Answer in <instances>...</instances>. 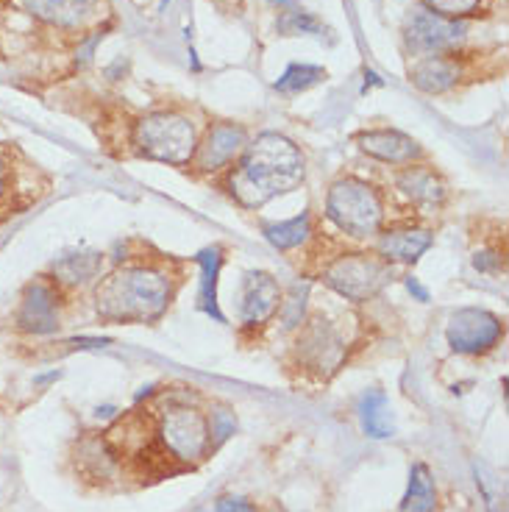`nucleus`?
Segmentation results:
<instances>
[{"label": "nucleus", "instance_id": "f257e3e1", "mask_svg": "<svg viewBox=\"0 0 509 512\" xmlns=\"http://www.w3.org/2000/svg\"><path fill=\"white\" fill-rule=\"evenodd\" d=\"M304 154L281 134H259L245 145L240 165L229 179L231 195L245 209H256L273 201L281 192L295 190L304 181Z\"/></svg>", "mask_w": 509, "mask_h": 512}, {"label": "nucleus", "instance_id": "f03ea898", "mask_svg": "<svg viewBox=\"0 0 509 512\" xmlns=\"http://www.w3.org/2000/svg\"><path fill=\"white\" fill-rule=\"evenodd\" d=\"M170 276L153 265L115 270L95 293L98 315L117 323H145L159 318L170 304Z\"/></svg>", "mask_w": 509, "mask_h": 512}, {"label": "nucleus", "instance_id": "7ed1b4c3", "mask_svg": "<svg viewBox=\"0 0 509 512\" xmlns=\"http://www.w3.org/2000/svg\"><path fill=\"white\" fill-rule=\"evenodd\" d=\"M326 215L340 231L357 240L376 237L384 223L382 195L368 181L340 179L326 195Z\"/></svg>", "mask_w": 509, "mask_h": 512}, {"label": "nucleus", "instance_id": "20e7f679", "mask_svg": "<svg viewBox=\"0 0 509 512\" xmlns=\"http://www.w3.org/2000/svg\"><path fill=\"white\" fill-rule=\"evenodd\" d=\"M134 145L142 156L165 165H190L198 151V137L190 117L179 112H156L142 117L134 128Z\"/></svg>", "mask_w": 509, "mask_h": 512}, {"label": "nucleus", "instance_id": "39448f33", "mask_svg": "<svg viewBox=\"0 0 509 512\" xmlns=\"http://www.w3.org/2000/svg\"><path fill=\"white\" fill-rule=\"evenodd\" d=\"M393 268L382 256L373 254H343L323 270V279L334 293L351 301H368L390 282Z\"/></svg>", "mask_w": 509, "mask_h": 512}, {"label": "nucleus", "instance_id": "423d86ee", "mask_svg": "<svg viewBox=\"0 0 509 512\" xmlns=\"http://www.w3.org/2000/svg\"><path fill=\"white\" fill-rule=\"evenodd\" d=\"M159 435L165 440L167 451L173 454V460L181 462L204 460L206 451L212 446L209 418L190 404H170L162 412Z\"/></svg>", "mask_w": 509, "mask_h": 512}, {"label": "nucleus", "instance_id": "0eeeda50", "mask_svg": "<svg viewBox=\"0 0 509 512\" xmlns=\"http://www.w3.org/2000/svg\"><path fill=\"white\" fill-rule=\"evenodd\" d=\"M448 346L457 354H484L504 337V323L487 309H459L448 320Z\"/></svg>", "mask_w": 509, "mask_h": 512}, {"label": "nucleus", "instance_id": "6e6552de", "mask_svg": "<svg viewBox=\"0 0 509 512\" xmlns=\"http://www.w3.org/2000/svg\"><path fill=\"white\" fill-rule=\"evenodd\" d=\"M465 31H468L465 23L448 20L443 14H434L426 6L412 9V14L407 17V45L415 53L446 51L465 37Z\"/></svg>", "mask_w": 509, "mask_h": 512}, {"label": "nucleus", "instance_id": "1a4fd4ad", "mask_svg": "<svg viewBox=\"0 0 509 512\" xmlns=\"http://www.w3.org/2000/svg\"><path fill=\"white\" fill-rule=\"evenodd\" d=\"M56 304L59 301H56V290H53L51 284H28L20 312H17V326L28 334H53L59 329Z\"/></svg>", "mask_w": 509, "mask_h": 512}, {"label": "nucleus", "instance_id": "9d476101", "mask_svg": "<svg viewBox=\"0 0 509 512\" xmlns=\"http://www.w3.org/2000/svg\"><path fill=\"white\" fill-rule=\"evenodd\" d=\"M245 145H248V134H245V128L240 126H215L209 131V137L204 140V145H198V151H195V167L201 170V173H215L220 167H226L231 159H237V156L245 151Z\"/></svg>", "mask_w": 509, "mask_h": 512}, {"label": "nucleus", "instance_id": "9b49d317", "mask_svg": "<svg viewBox=\"0 0 509 512\" xmlns=\"http://www.w3.org/2000/svg\"><path fill=\"white\" fill-rule=\"evenodd\" d=\"M281 307V290L270 273H248L240 298V315L245 323H265Z\"/></svg>", "mask_w": 509, "mask_h": 512}, {"label": "nucleus", "instance_id": "f8f14e48", "mask_svg": "<svg viewBox=\"0 0 509 512\" xmlns=\"http://www.w3.org/2000/svg\"><path fill=\"white\" fill-rule=\"evenodd\" d=\"M357 142L365 154L379 159V162H387V165H409L420 156L418 142L407 134H401V131H390V128L365 131V134H359Z\"/></svg>", "mask_w": 509, "mask_h": 512}, {"label": "nucleus", "instance_id": "ddd939ff", "mask_svg": "<svg viewBox=\"0 0 509 512\" xmlns=\"http://www.w3.org/2000/svg\"><path fill=\"white\" fill-rule=\"evenodd\" d=\"M28 12L59 28H73L84 23L95 9V0H26Z\"/></svg>", "mask_w": 509, "mask_h": 512}, {"label": "nucleus", "instance_id": "4468645a", "mask_svg": "<svg viewBox=\"0 0 509 512\" xmlns=\"http://www.w3.org/2000/svg\"><path fill=\"white\" fill-rule=\"evenodd\" d=\"M429 245H432L429 231L407 229L384 234L379 251H382V259H387V262H418L420 256L429 251Z\"/></svg>", "mask_w": 509, "mask_h": 512}, {"label": "nucleus", "instance_id": "2eb2a0df", "mask_svg": "<svg viewBox=\"0 0 509 512\" xmlns=\"http://www.w3.org/2000/svg\"><path fill=\"white\" fill-rule=\"evenodd\" d=\"M195 262L201 265V298H198L201 304L198 307L204 309L209 318H215L217 323H226L220 304H217V276H220V265H223V248L220 245L204 248L195 256Z\"/></svg>", "mask_w": 509, "mask_h": 512}, {"label": "nucleus", "instance_id": "dca6fc26", "mask_svg": "<svg viewBox=\"0 0 509 512\" xmlns=\"http://www.w3.org/2000/svg\"><path fill=\"white\" fill-rule=\"evenodd\" d=\"M412 81L415 87L423 92H446L459 81V64L454 59H443V56H429L412 70Z\"/></svg>", "mask_w": 509, "mask_h": 512}, {"label": "nucleus", "instance_id": "f3484780", "mask_svg": "<svg viewBox=\"0 0 509 512\" xmlns=\"http://www.w3.org/2000/svg\"><path fill=\"white\" fill-rule=\"evenodd\" d=\"M398 190L409 195L418 204H440L446 198V187L443 181L434 176V170L429 167H407L398 176Z\"/></svg>", "mask_w": 509, "mask_h": 512}, {"label": "nucleus", "instance_id": "a211bd4d", "mask_svg": "<svg viewBox=\"0 0 509 512\" xmlns=\"http://www.w3.org/2000/svg\"><path fill=\"white\" fill-rule=\"evenodd\" d=\"M359 418H362V429L365 435L373 440H384L393 437L395 423L393 412H390V401L379 390H370L368 396L359 401Z\"/></svg>", "mask_w": 509, "mask_h": 512}, {"label": "nucleus", "instance_id": "6ab92c4d", "mask_svg": "<svg viewBox=\"0 0 509 512\" xmlns=\"http://www.w3.org/2000/svg\"><path fill=\"white\" fill-rule=\"evenodd\" d=\"M437 510V490L426 465H412L409 471L407 496L401 501V512H434Z\"/></svg>", "mask_w": 509, "mask_h": 512}, {"label": "nucleus", "instance_id": "aec40b11", "mask_svg": "<svg viewBox=\"0 0 509 512\" xmlns=\"http://www.w3.org/2000/svg\"><path fill=\"white\" fill-rule=\"evenodd\" d=\"M312 234V218L309 215H298L293 220H284V223H276V226H265V237L273 248L279 251H290V248H298L301 243H306V237Z\"/></svg>", "mask_w": 509, "mask_h": 512}, {"label": "nucleus", "instance_id": "412c9836", "mask_svg": "<svg viewBox=\"0 0 509 512\" xmlns=\"http://www.w3.org/2000/svg\"><path fill=\"white\" fill-rule=\"evenodd\" d=\"M326 78V70L323 67H312V64H290L284 70V76L276 81V90L279 92H304L309 87H315Z\"/></svg>", "mask_w": 509, "mask_h": 512}, {"label": "nucleus", "instance_id": "4be33fe9", "mask_svg": "<svg viewBox=\"0 0 509 512\" xmlns=\"http://www.w3.org/2000/svg\"><path fill=\"white\" fill-rule=\"evenodd\" d=\"M98 268H101V256L98 254L67 256L64 262L56 265V276H62L59 282L64 284H84L98 273Z\"/></svg>", "mask_w": 509, "mask_h": 512}, {"label": "nucleus", "instance_id": "5701e85b", "mask_svg": "<svg viewBox=\"0 0 509 512\" xmlns=\"http://www.w3.org/2000/svg\"><path fill=\"white\" fill-rule=\"evenodd\" d=\"M323 31L326 28H323L320 20H315L312 14L298 12V9L284 12L279 20V34H284V37H298V34H315V37H320Z\"/></svg>", "mask_w": 509, "mask_h": 512}, {"label": "nucleus", "instance_id": "b1692460", "mask_svg": "<svg viewBox=\"0 0 509 512\" xmlns=\"http://www.w3.org/2000/svg\"><path fill=\"white\" fill-rule=\"evenodd\" d=\"M426 3H429V9L434 14H443L448 20H457V17L476 12L482 0H426Z\"/></svg>", "mask_w": 509, "mask_h": 512}, {"label": "nucleus", "instance_id": "393cba45", "mask_svg": "<svg viewBox=\"0 0 509 512\" xmlns=\"http://www.w3.org/2000/svg\"><path fill=\"white\" fill-rule=\"evenodd\" d=\"M234 418H231L229 412L226 410H220L212 415V421H209V429H212V435L217 437V440H226L229 435H234Z\"/></svg>", "mask_w": 509, "mask_h": 512}, {"label": "nucleus", "instance_id": "a878e982", "mask_svg": "<svg viewBox=\"0 0 509 512\" xmlns=\"http://www.w3.org/2000/svg\"><path fill=\"white\" fill-rule=\"evenodd\" d=\"M473 268L484 270V273H493V270L501 268V259L496 254H490V251H482V254L473 256Z\"/></svg>", "mask_w": 509, "mask_h": 512}, {"label": "nucleus", "instance_id": "bb28decb", "mask_svg": "<svg viewBox=\"0 0 509 512\" xmlns=\"http://www.w3.org/2000/svg\"><path fill=\"white\" fill-rule=\"evenodd\" d=\"M215 512H254V507L242 499H220Z\"/></svg>", "mask_w": 509, "mask_h": 512}, {"label": "nucleus", "instance_id": "cd10ccee", "mask_svg": "<svg viewBox=\"0 0 509 512\" xmlns=\"http://www.w3.org/2000/svg\"><path fill=\"white\" fill-rule=\"evenodd\" d=\"M407 290L415 295L418 301H429V290H426V287H423V284H420L415 276H409L407 279Z\"/></svg>", "mask_w": 509, "mask_h": 512}, {"label": "nucleus", "instance_id": "c85d7f7f", "mask_svg": "<svg viewBox=\"0 0 509 512\" xmlns=\"http://www.w3.org/2000/svg\"><path fill=\"white\" fill-rule=\"evenodd\" d=\"M6 190V173H3V165H0V195Z\"/></svg>", "mask_w": 509, "mask_h": 512}]
</instances>
